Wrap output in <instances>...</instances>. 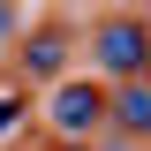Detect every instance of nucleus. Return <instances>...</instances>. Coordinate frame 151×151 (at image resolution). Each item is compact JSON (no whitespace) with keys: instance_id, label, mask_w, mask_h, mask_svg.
<instances>
[{"instance_id":"nucleus-1","label":"nucleus","mask_w":151,"mask_h":151,"mask_svg":"<svg viewBox=\"0 0 151 151\" xmlns=\"http://www.w3.org/2000/svg\"><path fill=\"white\" fill-rule=\"evenodd\" d=\"M144 60H151V30H144V8L98 15V30H91V68L106 76V83H121V76H144Z\"/></svg>"},{"instance_id":"nucleus-2","label":"nucleus","mask_w":151,"mask_h":151,"mask_svg":"<svg viewBox=\"0 0 151 151\" xmlns=\"http://www.w3.org/2000/svg\"><path fill=\"white\" fill-rule=\"evenodd\" d=\"M45 121L60 136H106V83L98 76H60L45 98Z\"/></svg>"},{"instance_id":"nucleus-3","label":"nucleus","mask_w":151,"mask_h":151,"mask_svg":"<svg viewBox=\"0 0 151 151\" xmlns=\"http://www.w3.org/2000/svg\"><path fill=\"white\" fill-rule=\"evenodd\" d=\"M68 53H76V30H68V23H38L30 38H15V76L60 83V76H68Z\"/></svg>"},{"instance_id":"nucleus-4","label":"nucleus","mask_w":151,"mask_h":151,"mask_svg":"<svg viewBox=\"0 0 151 151\" xmlns=\"http://www.w3.org/2000/svg\"><path fill=\"white\" fill-rule=\"evenodd\" d=\"M106 136H151V83L144 76L106 83Z\"/></svg>"},{"instance_id":"nucleus-5","label":"nucleus","mask_w":151,"mask_h":151,"mask_svg":"<svg viewBox=\"0 0 151 151\" xmlns=\"http://www.w3.org/2000/svg\"><path fill=\"white\" fill-rule=\"evenodd\" d=\"M23 129V83H0V144Z\"/></svg>"},{"instance_id":"nucleus-6","label":"nucleus","mask_w":151,"mask_h":151,"mask_svg":"<svg viewBox=\"0 0 151 151\" xmlns=\"http://www.w3.org/2000/svg\"><path fill=\"white\" fill-rule=\"evenodd\" d=\"M0 38H15V0H0Z\"/></svg>"},{"instance_id":"nucleus-7","label":"nucleus","mask_w":151,"mask_h":151,"mask_svg":"<svg viewBox=\"0 0 151 151\" xmlns=\"http://www.w3.org/2000/svg\"><path fill=\"white\" fill-rule=\"evenodd\" d=\"M144 83H151V60H144Z\"/></svg>"},{"instance_id":"nucleus-8","label":"nucleus","mask_w":151,"mask_h":151,"mask_svg":"<svg viewBox=\"0 0 151 151\" xmlns=\"http://www.w3.org/2000/svg\"><path fill=\"white\" fill-rule=\"evenodd\" d=\"M144 8H151V0H144Z\"/></svg>"}]
</instances>
